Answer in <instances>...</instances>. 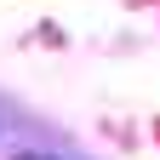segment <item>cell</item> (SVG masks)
I'll return each mask as SVG.
<instances>
[{
    "mask_svg": "<svg viewBox=\"0 0 160 160\" xmlns=\"http://www.w3.org/2000/svg\"><path fill=\"white\" fill-rule=\"evenodd\" d=\"M17 160H46V154H17Z\"/></svg>",
    "mask_w": 160,
    "mask_h": 160,
    "instance_id": "obj_1",
    "label": "cell"
}]
</instances>
